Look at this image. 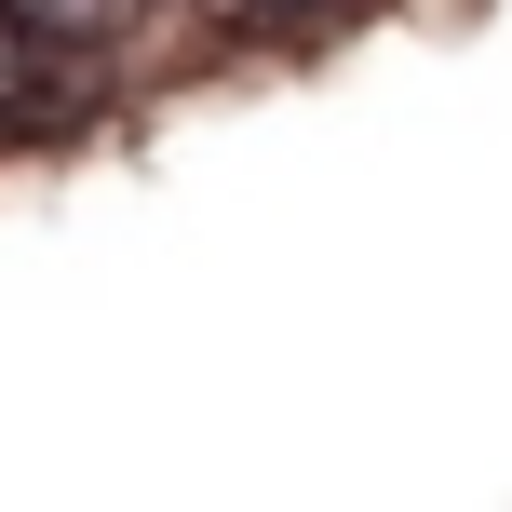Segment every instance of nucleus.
<instances>
[{
	"mask_svg": "<svg viewBox=\"0 0 512 512\" xmlns=\"http://www.w3.org/2000/svg\"><path fill=\"white\" fill-rule=\"evenodd\" d=\"M364 0H216V27H243V41H324V27H351Z\"/></svg>",
	"mask_w": 512,
	"mask_h": 512,
	"instance_id": "obj_1",
	"label": "nucleus"
},
{
	"mask_svg": "<svg viewBox=\"0 0 512 512\" xmlns=\"http://www.w3.org/2000/svg\"><path fill=\"white\" fill-rule=\"evenodd\" d=\"M27 27H54V41H108V27H135L149 0H14Z\"/></svg>",
	"mask_w": 512,
	"mask_h": 512,
	"instance_id": "obj_2",
	"label": "nucleus"
},
{
	"mask_svg": "<svg viewBox=\"0 0 512 512\" xmlns=\"http://www.w3.org/2000/svg\"><path fill=\"white\" fill-rule=\"evenodd\" d=\"M27 95H41V27H27L14 0H0V122H14Z\"/></svg>",
	"mask_w": 512,
	"mask_h": 512,
	"instance_id": "obj_3",
	"label": "nucleus"
}]
</instances>
